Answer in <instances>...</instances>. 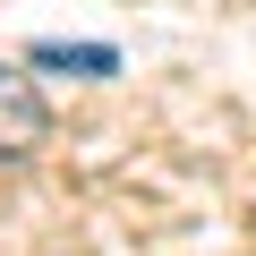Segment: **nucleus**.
<instances>
[{
    "mask_svg": "<svg viewBox=\"0 0 256 256\" xmlns=\"http://www.w3.org/2000/svg\"><path fill=\"white\" fill-rule=\"evenodd\" d=\"M26 60H34V68H77V77H111V68H120L111 43H34Z\"/></svg>",
    "mask_w": 256,
    "mask_h": 256,
    "instance_id": "f03ea898",
    "label": "nucleus"
},
{
    "mask_svg": "<svg viewBox=\"0 0 256 256\" xmlns=\"http://www.w3.org/2000/svg\"><path fill=\"white\" fill-rule=\"evenodd\" d=\"M43 137H52V102L34 94V77L0 68V162H26Z\"/></svg>",
    "mask_w": 256,
    "mask_h": 256,
    "instance_id": "f257e3e1",
    "label": "nucleus"
}]
</instances>
